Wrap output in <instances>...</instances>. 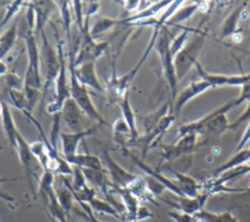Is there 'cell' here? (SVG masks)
<instances>
[{
	"label": "cell",
	"mask_w": 250,
	"mask_h": 222,
	"mask_svg": "<svg viewBox=\"0 0 250 222\" xmlns=\"http://www.w3.org/2000/svg\"><path fill=\"white\" fill-rule=\"evenodd\" d=\"M171 39L170 32L165 25L160 29L154 46L160 59L163 75L170 90V102L175 101L178 96V79L174 66V57L170 51Z\"/></svg>",
	"instance_id": "1"
},
{
	"label": "cell",
	"mask_w": 250,
	"mask_h": 222,
	"mask_svg": "<svg viewBox=\"0 0 250 222\" xmlns=\"http://www.w3.org/2000/svg\"><path fill=\"white\" fill-rule=\"evenodd\" d=\"M35 31L28 28L24 36L28 65L23 80V90L40 91L42 86L41 80V57L38 50Z\"/></svg>",
	"instance_id": "2"
},
{
	"label": "cell",
	"mask_w": 250,
	"mask_h": 222,
	"mask_svg": "<svg viewBox=\"0 0 250 222\" xmlns=\"http://www.w3.org/2000/svg\"><path fill=\"white\" fill-rule=\"evenodd\" d=\"M204 41L205 34L201 32L189 43L186 44V46L175 56L174 66L178 81L182 80L189 69L197 63L198 56L204 46Z\"/></svg>",
	"instance_id": "3"
},
{
	"label": "cell",
	"mask_w": 250,
	"mask_h": 222,
	"mask_svg": "<svg viewBox=\"0 0 250 222\" xmlns=\"http://www.w3.org/2000/svg\"><path fill=\"white\" fill-rule=\"evenodd\" d=\"M58 54L61 61L60 71L58 77L56 79V98L53 102L47 105L46 111L49 114H57L60 113L62 110L64 102L70 98V90L69 83H67L66 79V71H65V60L63 53V42L62 40H57Z\"/></svg>",
	"instance_id": "4"
},
{
	"label": "cell",
	"mask_w": 250,
	"mask_h": 222,
	"mask_svg": "<svg viewBox=\"0 0 250 222\" xmlns=\"http://www.w3.org/2000/svg\"><path fill=\"white\" fill-rule=\"evenodd\" d=\"M70 79H69V90H70V97L75 101L81 111L87 115L89 118L94 120L96 123L99 124H106L103 116L100 114L98 110L96 109L89 91L85 86L79 83L76 79L72 69L69 67Z\"/></svg>",
	"instance_id": "5"
},
{
	"label": "cell",
	"mask_w": 250,
	"mask_h": 222,
	"mask_svg": "<svg viewBox=\"0 0 250 222\" xmlns=\"http://www.w3.org/2000/svg\"><path fill=\"white\" fill-rule=\"evenodd\" d=\"M42 39H43V45H42V60L44 63V70H45V83L44 88H49L52 84H55L56 79L58 77L60 67H61V61L59 58L58 52H56L50 45L48 38L44 32V29L40 32Z\"/></svg>",
	"instance_id": "6"
},
{
	"label": "cell",
	"mask_w": 250,
	"mask_h": 222,
	"mask_svg": "<svg viewBox=\"0 0 250 222\" xmlns=\"http://www.w3.org/2000/svg\"><path fill=\"white\" fill-rule=\"evenodd\" d=\"M197 134H188L178 138L173 144H160L159 148L161 150L162 160L170 161L184 155H189L193 153L197 143Z\"/></svg>",
	"instance_id": "7"
},
{
	"label": "cell",
	"mask_w": 250,
	"mask_h": 222,
	"mask_svg": "<svg viewBox=\"0 0 250 222\" xmlns=\"http://www.w3.org/2000/svg\"><path fill=\"white\" fill-rule=\"evenodd\" d=\"M102 161L112 185L115 187L128 188L129 185L138 177V175L127 171L120 164H118L107 151L103 152Z\"/></svg>",
	"instance_id": "8"
},
{
	"label": "cell",
	"mask_w": 250,
	"mask_h": 222,
	"mask_svg": "<svg viewBox=\"0 0 250 222\" xmlns=\"http://www.w3.org/2000/svg\"><path fill=\"white\" fill-rule=\"evenodd\" d=\"M195 68L200 76V79H203L209 82L213 88L221 86H243L245 83L250 81V73L246 74H217L210 73L205 70L202 66L197 62L195 64Z\"/></svg>",
	"instance_id": "9"
},
{
	"label": "cell",
	"mask_w": 250,
	"mask_h": 222,
	"mask_svg": "<svg viewBox=\"0 0 250 222\" xmlns=\"http://www.w3.org/2000/svg\"><path fill=\"white\" fill-rule=\"evenodd\" d=\"M69 67L72 69L76 79L80 84L86 88H91L97 92H104V86H103L96 74L95 62L89 61L74 67L71 61H69Z\"/></svg>",
	"instance_id": "10"
},
{
	"label": "cell",
	"mask_w": 250,
	"mask_h": 222,
	"mask_svg": "<svg viewBox=\"0 0 250 222\" xmlns=\"http://www.w3.org/2000/svg\"><path fill=\"white\" fill-rule=\"evenodd\" d=\"M121 150H122V152L124 153V155H125L126 156H128V157H129L139 168H141L147 176H149V177L155 179L156 181H158L159 183H161L167 190H169V191H170L171 193H173L175 196H177V197H185V196L183 195V193L181 192V190L179 189V187L177 186V184H176L175 181H173V180H171V179H169V178L163 176L160 172H158L157 169H153L152 167H150V166H148L147 164H146L143 159L139 158L137 155H135L134 154H132L127 148H121Z\"/></svg>",
	"instance_id": "11"
},
{
	"label": "cell",
	"mask_w": 250,
	"mask_h": 222,
	"mask_svg": "<svg viewBox=\"0 0 250 222\" xmlns=\"http://www.w3.org/2000/svg\"><path fill=\"white\" fill-rule=\"evenodd\" d=\"M100 124L96 123L91 127L85 128L78 132H61L60 138L62 141V153L64 158L72 156L77 154V149L80 142L88 135L93 134Z\"/></svg>",
	"instance_id": "12"
},
{
	"label": "cell",
	"mask_w": 250,
	"mask_h": 222,
	"mask_svg": "<svg viewBox=\"0 0 250 222\" xmlns=\"http://www.w3.org/2000/svg\"><path fill=\"white\" fill-rule=\"evenodd\" d=\"M61 113V119L65 123L70 132L82 131L83 128V115L84 112L75 103V101L70 97L68 98L62 107Z\"/></svg>",
	"instance_id": "13"
},
{
	"label": "cell",
	"mask_w": 250,
	"mask_h": 222,
	"mask_svg": "<svg viewBox=\"0 0 250 222\" xmlns=\"http://www.w3.org/2000/svg\"><path fill=\"white\" fill-rule=\"evenodd\" d=\"M210 88H213V86L209 82H207L203 79L191 81L187 87H185L181 91V93L178 94L176 100L174 101L173 111H174L175 115L180 113L182 109L184 108V106L187 103H188L191 99L200 95L201 93L205 92L206 90H208Z\"/></svg>",
	"instance_id": "14"
},
{
	"label": "cell",
	"mask_w": 250,
	"mask_h": 222,
	"mask_svg": "<svg viewBox=\"0 0 250 222\" xmlns=\"http://www.w3.org/2000/svg\"><path fill=\"white\" fill-rule=\"evenodd\" d=\"M210 195L202 192L196 198H188V197H177L178 200L176 201H170L167 200H163L166 203L172 206L176 210H180L186 212L190 215H194L198 211L204 208V205L209 199Z\"/></svg>",
	"instance_id": "15"
},
{
	"label": "cell",
	"mask_w": 250,
	"mask_h": 222,
	"mask_svg": "<svg viewBox=\"0 0 250 222\" xmlns=\"http://www.w3.org/2000/svg\"><path fill=\"white\" fill-rule=\"evenodd\" d=\"M169 170L174 174L176 178L175 182L185 197L196 198L201 193V184L198 183L194 178L176 171L173 168H169Z\"/></svg>",
	"instance_id": "16"
},
{
	"label": "cell",
	"mask_w": 250,
	"mask_h": 222,
	"mask_svg": "<svg viewBox=\"0 0 250 222\" xmlns=\"http://www.w3.org/2000/svg\"><path fill=\"white\" fill-rule=\"evenodd\" d=\"M14 149L16 150L19 159H20L21 165L23 166V168L25 169L26 174L28 175V177H31L32 173H33V166H32L33 162L37 161V160L33 156L31 151H30L29 144H27V142L24 140V138L21 136V133H19L17 136L16 146Z\"/></svg>",
	"instance_id": "17"
},
{
	"label": "cell",
	"mask_w": 250,
	"mask_h": 222,
	"mask_svg": "<svg viewBox=\"0 0 250 222\" xmlns=\"http://www.w3.org/2000/svg\"><path fill=\"white\" fill-rule=\"evenodd\" d=\"M81 169L87 180V183L93 188H98L104 195H105L112 187V183L105 170H96V169H86V168H81Z\"/></svg>",
	"instance_id": "18"
},
{
	"label": "cell",
	"mask_w": 250,
	"mask_h": 222,
	"mask_svg": "<svg viewBox=\"0 0 250 222\" xmlns=\"http://www.w3.org/2000/svg\"><path fill=\"white\" fill-rule=\"evenodd\" d=\"M172 1H159V2H153L149 7H147L145 10L138 11L137 13L127 17L121 22H125L126 24H132L134 22H138L141 21H146L149 19H153L160 11H162L164 8H167Z\"/></svg>",
	"instance_id": "19"
},
{
	"label": "cell",
	"mask_w": 250,
	"mask_h": 222,
	"mask_svg": "<svg viewBox=\"0 0 250 222\" xmlns=\"http://www.w3.org/2000/svg\"><path fill=\"white\" fill-rule=\"evenodd\" d=\"M65 160L71 165L79 168L86 169H96V170H105L102 158L97 155L90 154H76L72 156L65 158Z\"/></svg>",
	"instance_id": "20"
},
{
	"label": "cell",
	"mask_w": 250,
	"mask_h": 222,
	"mask_svg": "<svg viewBox=\"0 0 250 222\" xmlns=\"http://www.w3.org/2000/svg\"><path fill=\"white\" fill-rule=\"evenodd\" d=\"M246 3H242L241 5H238L235 7L229 15L226 18V20L223 22L222 30L220 33V39H224L229 36H233L237 32V26L239 19L242 17V14L246 8Z\"/></svg>",
	"instance_id": "21"
},
{
	"label": "cell",
	"mask_w": 250,
	"mask_h": 222,
	"mask_svg": "<svg viewBox=\"0 0 250 222\" xmlns=\"http://www.w3.org/2000/svg\"><path fill=\"white\" fill-rule=\"evenodd\" d=\"M0 117H1V123H2V128L3 131L6 134V137L9 141V143L12 145L13 148L16 146V141H17V136L20 133L16 127V124L14 122V118L11 112V109L8 106L6 102L3 103L2 110L0 111Z\"/></svg>",
	"instance_id": "22"
},
{
	"label": "cell",
	"mask_w": 250,
	"mask_h": 222,
	"mask_svg": "<svg viewBox=\"0 0 250 222\" xmlns=\"http://www.w3.org/2000/svg\"><path fill=\"white\" fill-rule=\"evenodd\" d=\"M250 161V147L247 149H243L239 152H236L233 156H231L228 161L221 164L212 172V178L218 177L225 172L236 168L246 162Z\"/></svg>",
	"instance_id": "23"
},
{
	"label": "cell",
	"mask_w": 250,
	"mask_h": 222,
	"mask_svg": "<svg viewBox=\"0 0 250 222\" xmlns=\"http://www.w3.org/2000/svg\"><path fill=\"white\" fill-rule=\"evenodd\" d=\"M138 200L139 201H148L155 205H158V203L155 200L154 195L150 192L146 178L142 176H138L127 188Z\"/></svg>",
	"instance_id": "24"
},
{
	"label": "cell",
	"mask_w": 250,
	"mask_h": 222,
	"mask_svg": "<svg viewBox=\"0 0 250 222\" xmlns=\"http://www.w3.org/2000/svg\"><path fill=\"white\" fill-rule=\"evenodd\" d=\"M118 105L120 106V110L122 111V115H123V119L126 122L127 126L130 129V133H131V139L128 141L131 142L133 140H136L139 137V133H138V129L136 126V118H135V113L131 108L130 105V101H129V92H127L123 98L118 102ZM127 143V144H128ZM127 146V145H126Z\"/></svg>",
	"instance_id": "25"
},
{
	"label": "cell",
	"mask_w": 250,
	"mask_h": 222,
	"mask_svg": "<svg viewBox=\"0 0 250 222\" xmlns=\"http://www.w3.org/2000/svg\"><path fill=\"white\" fill-rule=\"evenodd\" d=\"M193 217L198 222H239L238 219L229 211L216 213L204 208L195 213Z\"/></svg>",
	"instance_id": "26"
},
{
	"label": "cell",
	"mask_w": 250,
	"mask_h": 222,
	"mask_svg": "<svg viewBox=\"0 0 250 222\" xmlns=\"http://www.w3.org/2000/svg\"><path fill=\"white\" fill-rule=\"evenodd\" d=\"M56 194H57V198H58V200H59L61 206L62 207L63 211L66 213L67 218H68L69 213L73 208V202L75 201L73 193L71 192V190L67 186V184L62 180V186L56 189Z\"/></svg>",
	"instance_id": "27"
},
{
	"label": "cell",
	"mask_w": 250,
	"mask_h": 222,
	"mask_svg": "<svg viewBox=\"0 0 250 222\" xmlns=\"http://www.w3.org/2000/svg\"><path fill=\"white\" fill-rule=\"evenodd\" d=\"M196 11H198V2H195L193 4H190L188 6H184V7H180L175 14L167 21L166 22V26L168 25H177L183 22H186L187 20H188Z\"/></svg>",
	"instance_id": "28"
},
{
	"label": "cell",
	"mask_w": 250,
	"mask_h": 222,
	"mask_svg": "<svg viewBox=\"0 0 250 222\" xmlns=\"http://www.w3.org/2000/svg\"><path fill=\"white\" fill-rule=\"evenodd\" d=\"M17 32H18V22L15 21L13 25L10 28H8L6 32L0 36V61L3 59V57L6 56V54L13 47L17 38Z\"/></svg>",
	"instance_id": "29"
},
{
	"label": "cell",
	"mask_w": 250,
	"mask_h": 222,
	"mask_svg": "<svg viewBox=\"0 0 250 222\" xmlns=\"http://www.w3.org/2000/svg\"><path fill=\"white\" fill-rule=\"evenodd\" d=\"M88 204H89V206L91 207L92 211L95 214L96 213H101V214L110 215V216H113V217L121 220L120 215L118 214V212L115 210V208L107 200H101V199L97 198V196H96L95 198H93L88 202Z\"/></svg>",
	"instance_id": "30"
},
{
	"label": "cell",
	"mask_w": 250,
	"mask_h": 222,
	"mask_svg": "<svg viewBox=\"0 0 250 222\" xmlns=\"http://www.w3.org/2000/svg\"><path fill=\"white\" fill-rule=\"evenodd\" d=\"M118 22H120L117 20L102 17L99 20H97V22L92 26V29L90 30V35L95 40L98 36H100L101 34L104 33L107 30H109L111 27H113Z\"/></svg>",
	"instance_id": "31"
},
{
	"label": "cell",
	"mask_w": 250,
	"mask_h": 222,
	"mask_svg": "<svg viewBox=\"0 0 250 222\" xmlns=\"http://www.w3.org/2000/svg\"><path fill=\"white\" fill-rule=\"evenodd\" d=\"M57 4L60 8V12H61V15H62V18L64 29L66 31V36H67V39H68V44H70L71 17H70V10L68 8L69 2H67V1H59V2H57Z\"/></svg>",
	"instance_id": "32"
},
{
	"label": "cell",
	"mask_w": 250,
	"mask_h": 222,
	"mask_svg": "<svg viewBox=\"0 0 250 222\" xmlns=\"http://www.w3.org/2000/svg\"><path fill=\"white\" fill-rule=\"evenodd\" d=\"M189 31H190V29H184L179 35H177L176 37L171 39L170 51L174 58L186 46L187 37H188V34Z\"/></svg>",
	"instance_id": "33"
},
{
	"label": "cell",
	"mask_w": 250,
	"mask_h": 222,
	"mask_svg": "<svg viewBox=\"0 0 250 222\" xmlns=\"http://www.w3.org/2000/svg\"><path fill=\"white\" fill-rule=\"evenodd\" d=\"M168 216L175 222H195L193 215L176 209L168 211Z\"/></svg>",
	"instance_id": "34"
},
{
	"label": "cell",
	"mask_w": 250,
	"mask_h": 222,
	"mask_svg": "<svg viewBox=\"0 0 250 222\" xmlns=\"http://www.w3.org/2000/svg\"><path fill=\"white\" fill-rule=\"evenodd\" d=\"M250 120V102L248 103L245 111L241 113V115L233 122H230L229 124V130H235L237 127H239L242 123Z\"/></svg>",
	"instance_id": "35"
},
{
	"label": "cell",
	"mask_w": 250,
	"mask_h": 222,
	"mask_svg": "<svg viewBox=\"0 0 250 222\" xmlns=\"http://www.w3.org/2000/svg\"><path fill=\"white\" fill-rule=\"evenodd\" d=\"M75 201L78 202V204L80 205V207H81V209H82V211H83V214H84L85 218H86L89 222H103V221L99 220V219L96 217L95 213L92 211V209H91V207L89 206L88 203L83 202V201H80V200H75Z\"/></svg>",
	"instance_id": "36"
},
{
	"label": "cell",
	"mask_w": 250,
	"mask_h": 222,
	"mask_svg": "<svg viewBox=\"0 0 250 222\" xmlns=\"http://www.w3.org/2000/svg\"><path fill=\"white\" fill-rule=\"evenodd\" d=\"M249 141H250V122L247 125L244 133L242 134V136H241V138H240V140H239V142H238L234 152L236 153V152H239V151L245 149V146L248 144Z\"/></svg>",
	"instance_id": "37"
},
{
	"label": "cell",
	"mask_w": 250,
	"mask_h": 222,
	"mask_svg": "<svg viewBox=\"0 0 250 222\" xmlns=\"http://www.w3.org/2000/svg\"><path fill=\"white\" fill-rule=\"evenodd\" d=\"M152 217H153V214L147 207L140 205V207L138 209V212H137V217H136L137 222L143 221V220H146V219H149V218H152Z\"/></svg>",
	"instance_id": "38"
},
{
	"label": "cell",
	"mask_w": 250,
	"mask_h": 222,
	"mask_svg": "<svg viewBox=\"0 0 250 222\" xmlns=\"http://www.w3.org/2000/svg\"><path fill=\"white\" fill-rule=\"evenodd\" d=\"M126 5H124V8L126 9L127 12L129 13H136V10L140 7L141 1H124Z\"/></svg>",
	"instance_id": "39"
},
{
	"label": "cell",
	"mask_w": 250,
	"mask_h": 222,
	"mask_svg": "<svg viewBox=\"0 0 250 222\" xmlns=\"http://www.w3.org/2000/svg\"><path fill=\"white\" fill-rule=\"evenodd\" d=\"M68 222H82L81 220H70V219H68Z\"/></svg>",
	"instance_id": "40"
},
{
	"label": "cell",
	"mask_w": 250,
	"mask_h": 222,
	"mask_svg": "<svg viewBox=\"0 0 250 222\" xmlns=\"http://www.w3.org/2000/svg\"><path fill=\"white\" fill-rule=\"evenodd\" d=\"M50 221H51V222H59L58 220H56V219H54V218H52V217H50Z\"/></svg>",
	"instance_id": "41"
},
{
	"label": "cell",
	"mask_w": 250,
	"mask_h": 222,
	"mask_svg": "<svg viewBox=\"0 0 250 222\" xmlns=\"http://www.w3.org/2000/svg\"><path fill=\"white\" fill-rule=\"evenodd\" d=\"M0 150H1V145H0Z\"/></svg>",
	"instance_id": "42"
}]
</instances>
